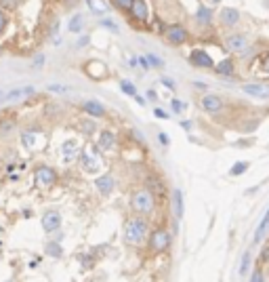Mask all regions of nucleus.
Returning <instances> with one entry per match:
<instances>
[{"label": "nucleus", "instance_id": "f257e3e1", "mask_svg": "<svg viewBox=\"0 0 269 282\" xmlns=\"http://www.w3.org/2000/svg\"><path fill=\"white\" fill-rule=\"evenodd\" d=\"M149 238V221L143 215H132L124 223V242L128 247H141Z\"/></svg>", "mask_w": 269, "mask_h": 282}, {"label": "nucleus", "instance_id": "f03ea898", "mask_svg": "<svg viewBox=\"0 0 269 282\" xmlns=\"http://www.w3.org/2000/svg\"><path fill=\"white\" fill-rule=\"evenodd\" d=\"M130 209L134 215H151L153 209H156V198H153V192L147 190V187H141L137 192H132V196H130Z\"/></svg>", "mask_w": 269, "mask_h": 282}, {"label": "nucleus", "instance_id": "7ed1b4c3", "mask_svg": "<svg viewBox=\"0 0 269 282\" xmlns=\"http://www.w3.org/2000/svg\"><path fill=\"white\" fill-rule=\"evenodd\" d=\"M80 164H82V171L84 173H99L103 168V160H101V149L99 147H93V145H86L82 152H80Z\"/></svg>", "mask_w": 269, "mask_h": 282}, {"label": "nucleus", "instance_id": "20e7f679", "mask_svg": "<svg viewBox=\"0 0 269 282\" xmlns=\"http://www.w3.org/2000/svg\"><path fill=\"white\" fill-rule=\"evenodd\" d=\"M147 240H149V251H153L156 255H160V253H166L170 249L172 236H170V232L166 228H156Z\"/></svg>", "mask_w": 269, "mask_h": 282}, {"label": "nucleus", "instance_id": "39448f33", "mask_svg": "<svg viewBox=\"0 0 269 282\" xmlns=\"http://www.w3.org/2000/svg\"><path fill=\"white\" fill-rule=\"evenodd\" d=\"M59 175L53 166H47V164H40L36 171H34V185L40 187V190H47V187H53L57 183Z\"/></svg>", "mask_w": 269, "mask_h": 282}, {"label": "nucleus", "instance_id": "423d86ee", "mask_svg": "<svg viewBox=\"0 0 269 282\" xmlns=\"http://www.w3.org/2000/svg\"><path fill=\"white\" fill-rule=\"evenodd\" d=\"M164 40L172 47H183L189 40V32L183 24H168L164 28Z\"/></svg>", "mask_w": 269, "mask_h": 282}, {"label": "nucleus", "instance_id": "0eeeda50", "mask_svg": "<svg viewBox=\"0 0 269 282\" xmlns=\"http://www.w3.org/2000/svg\"><path fill=\"white\" fill-rule=\"evenodd\" d=\"M225 51L227 53H234V55H244L246 51L251 49V40L246 38V34H240V32H232L225 36Z\"/></svg>", "mask_w": 269, "mask_h": 282}, {"label": "nucleus", "instance_id": "6e6552de", "mask_svg": "<svg viewBox=\"0 0 269 282\" xmlns=\"http://www.w3.org/2000/svg\"><path fill=\"white\" fill-rule=\"evenodd\" d=\"M189 63H191L194 68H198V70H210V68H215L213 57L204 49H194L189 53Z\"/></svg>", "mask_w": 269, "mask_h": 282}, {"label": "nucleus", "instance_id": "1a4fd4ad", "mask_svg": "<svg viewBox=\"0 0 269 282\" xmlns=\"http://www.w3.org/2000/svg\"><path fill=\"white\" fill-rule=\"evenodd\" d=\"M126 15L134 21V24H147V19H149V7H147L145 0H134L132 7H130V11H128Z\"/></svg>", "mask_w": 269, "mask_h": 282}, {"label": "nucleus", "instance_id": "9d476101", "mask_svg": "<svg viewBox=\"0 0 269 282\" xmlns=\"http://www.w3.org/2000/svg\"><path fill=\"white\" fill-rule=\"evenodd\" d=\"M21 145L26 149H38L40 145H44V133L34 131V128H28V131L21 133Z\"/></svg>", "mask_w": 269, "mask_h": 282}, {"label": "nucleus", "instance_id": "9b49d317", "mask_svg": "<svg viewBox=\"0 0 269 282\" xmlns=\"http://www.w3.org/2000/svg\"><path fill=\"white\" fill-rule=\"evenodd\" d=\"M219 24L223 28H236L240 24V11L234 7H225L219 11Z\"/></svg>", "mask_w": 269, "mask_h": 282}, {"label": "nucleus", "instance_id": "f8f14e48", "mask_svg": "<svg viewBox=\"0 0 269 282\" xmlns=\"http://www.w3.org/2000/svg\"><path fill=\"white\" fill-rule=\"evenodd\" d=\"M84 72L91 76L93 80H101V78H107V76H109L107 66H105V63H101V61H97V59L86 61V63H84Z\"/></svg>", "mask_w": 269, "mask_h": 282}, {"label": "nucleus", "instance_id": "ddd939ff", "mask_svg": "<svg viewBox=\"0 0 269 282\" xmlns=\"http://www.w3.org/2000/svg\"><path fill=\"white\" fill-rule=\"evenodd\" d=\"M61 228V215L57 211H47L42 215V230L47 234H53Z\"/></svg>", "mask_w": 269, "mask_h": 282}, {"label": "nucleus", "instance_id": "4468645a", "mask_svg": "<svg viewBox=\"0 0 269 282\" xmlns=\"http://www.w3.org/2000/svg\"><path fill=\"white\" fill-rule=\"evenodd\" d=\"M200 105L204 107L208 114H219L223 107H225V101H223L219 95H204L202 101H200Z\"/></svg>", "mask_w": 269, "mask_h": 282}, {"label": "nucleus", "instance_id": "2eb2a0df", "mask_svg": "<svg viewBox=\"0 0 269 282\" xmlns=\"http://www.w3.org/2000/svg\"><path fill=\"white\" fill-rule=\"evenodd\" d=\"M242 91L246 95H253L259 99H269V84H261V82H248L242 86Z\"/></svg>", "mask_w": 269, "mask_h": 282}, {"label": "nucleus", "instance_id": "dca6fc26", "mask_svg": "<svg viewBox=\"0 0 269 282\" xmlns=\"http://www.w3.org/2000/svg\"><path fill=\"white\" fill-rule=\"evenodd\" d=\"M95 185H97V192L101 194V196H109V194L114 192V187H116V179H114V175L105 173V175L95 179Z\"/></svg>", "mask_w": 269, "mask_h": 282}, {"label": "nucleus", "instance_id": "f3484780", "mask_svg": "<svg viewBox=\"0 0 269 282\" xmlns=\"http://www.w3.org/2000/svg\"><path fill=\"white\" fill-rule=\"evenodd\" d=\"M194 19H196V24L200 28H208L213 24V11L206 5H200L198 11H196V15H194Z\"/></svg>", "mask_w": 269, "mask_h": 282}, {"label": "nucleus", "instance_id": "a211bd4d", "mask_svg": "<svg viewBox=\"0 0 269 282\" xmlns=\"http://www.w3.org/2000/svg\"><path fill=\"white\" fill-rule=\"evenodd\" d=\"M80 107H82V112H84V114L93 116V118H101V116H105V107H103L99 101H95V99L84 101Z\"/></svg>", "mask_w": 269, "mask_h": 282}, {"label": "nucleus", "instance_id": "6ab92c4d", "mask_svg": "<svg viewBox=\"0 0 269 282\" xmlns=\"http://www.w3.org/2000/svg\"><path fill=\"white\" fill-rule=\"evenodd\" d=\"M76 156H78V143L74 139L65 141L61 145V158H63V162H72Z\"/></svg>", "mask_w": 269, "mask_h": 282}, {"label": "nucleus", "instance_id": "aec40b11", "mask_svg": "<svg viewBox=\"0 0 269 282\" xmlns=\"http://www.w3.org/2000/svg\"><path fill=\"white\" fill-rule=\"evenodd\" d=\"M114 145H116V135H114V133H111V131H101V133H99L97 147H99L101 152H109Z\"/></svg>", "mask_w": 269, "mask_h": 282}, {"label": "nucleus", "instance_id": "412c9836", "mask_svg": "<svg viewBox=\"0 0 269 282\" xmlns=\"http://www.w3.org/2000/svg\"><path fill=\"white\" fill-rule=\"evenodd\" d=\"M213 70H215L219 76H234V74H236V61H234V59H223V61L217 63Z\"/></svg>", "mask_w": 269, "mask_h": 282}, {"label": "nucleus", "instance_id": "4be33fe9", "mask_svg": "<svg viewBox=\"0 0 269 282\" xmlns=\"http://www.w3.org/2000/svg\"><path fill=\"white\" fill-rule=\"evenodd\" d=\"M17 131V120L15 118H0V139H7Z\"/></svg>", "mask_w": 269, "mask_h": 282}, {"label": "nucleus", "instance_id": "5701e85b", "mask_svg": "<svg viewBox=\"0 0 269 282\" xmlns=\"http://www.w3.org/2000/svg\"><path fill=\"white\" fill-rule=\"evenodd\" d=\"M269 232V211L263 215V219H261V223H259V228H257V232H255V238H253V242L255 245H259L263 238H265V234Z\"/></svg>", "mask_w": 269, "mask_h": 282}, {"label": "nucleus", "instance_id": "b1692460", "mask_svg": "<svg viewBox=\"0 0 269 282\" xmlns=\"http://www.w3.org/2000/svg\"><path fill=\"white\" fill-rule=\"evenodd\" d=\"M86 7L91 9V13H95V15H105L109 11L107 0H86Z\"/></svg>", "mask_w": 269, "mask_h": 282}, {"label": "nucleus", "instance_id": "393cba45", "mask_svg": "<svg viewBox=\"0 0 269 282\" xmlns=\"http://www.w3.org/2000/svg\"><path fill=\"white\" fill-rule=\"evenodd\" d=\"M30 95H34V89L32 86H24V89H15V91L7 93L5 99L7 101H17V99H24V97H30Z\"/></svg>", "mask_w": 269, "mask_h": 282}, {"label": "nucleus", "instance_id": "a878e982", "mask_svg": "<svg viewBox=\"0 0 269 282\" xmlns=\"http://www.w3.org/2000/svg\"><path fill=\"white\" fill-rule=\"evenodd\" d=\"M107 3H109L111 9H116V11H120V13H128L134 0H107Z\"/></svg>", "mask_w": 269, "mask_h": 282}, {"label": "nucleus", "instance_id": "bb28decb", "mask_svg": "<svg viewBox=\"0 0 269 282\" xmlns=\"http://www.w3.org/2000/svg\"><path fill=\"white\" fill-rule=\"evenodd\" d=\"M67 28H70L72 34H78V32L84 28V17H82V15H74L72 21H70V26H67Z\"/></svg>", "mask_w": 269, "mask_h": 282}, {"label": "nucleus", "instance_id": "cd10ccee", "mask_svg": "<svg viewBox=\"0 0 269 282\" xmlns=\"http://www.w3.org/2000/svg\"><path fill=\"white\" fill-rule=\"evenodd\" d=\"M24 3H26V0H0V7H3L5 11H15Z\"/></svg>", "mask_w": 269, "mask_h": 282}, {"label": "nucleus", "instance_id": "c85d7f7f", "mask_svg": "<svg viewBox=\"0 0 269 282\" xmlns=\"http://www.w3.org/2000/svg\"><path fill=\"white\" fill-rule=\"evenodd\" d=\"M120 89H122V93H126V95H130V97H137V86H134L132 82H128V80H122V82H120Z\"/></svg>", "mask_w": 269, "mask_h": 282}, {"label": "nucleus", "instance_id": "c756f323", "mask_svg": "<svg viewBox=\"0 0 269 282\" xmlns=\"http://www.w3.org/2000/svg\"><path fill=\"white\" fill-rule=\"evenodd\" d=\"M7 28H9V11L0 7V36L7 32Z\"/></svg>", "mask_w": 269, "mask_h": 282}, {"label": "nucleus", "instance_id": "7c9ffc66", "mask_svg": "<svg viewBox=\"0 0 269 282\" xmlns=\"http://www.w3.org/2000/svg\"><path fill=\"white\" fill-rule=\"evenodd\" d=\"M80 131H82L84 135H93V133H95V122L88 120V118L82 120V122H80Z\"/></svg>", "mask_w": 269, "mask_h": 282}, {"label": "nucleus", "instance_id": "2f4dec72", "mask_svg": "<svg viewBox=\"0 0 269 282\" xmlns=\"http://www.w3.org/2000/svg\"><path fill=\"white\" fill-rule=\"evenodd\" d=\"M44 251H47L51 257H61V253H63V251H61V247H59V242H49Z\"/></svg>", "mask_w": 269, "mask_h": 282}, {"label": "nucleus", "instance_id": "473e14b6", "mask_svg": "<svg viewBox=\"0 0 269 282\" xmlns=\"http://www.w3.org/2000/svg\"><path fill=\"white\" fill-rule=\"evenodd\" d=\"M251 270V253H244L242 255V264H240V274H246Z\"/></svg>", "mask_w": 269, "mask_h": 282}, {"label": "nucleus", "instance_id": "72a5a7b5", "mask_svg": "<svg viewBox=\"0 0 269 282\" xmlns=\"http://www.w3.org/2000/svg\"><path fill=\"white\" fill-rule=\"evenodd\" d=\"M175 209H177V217H181L183 209H181V192L175 190Z\"/></svg>", "mask_w": 269, "mask_h": 282}, {"label": "nucleus", "instance_id": "f704fd0d", "mask_svg": "<svg viewBox=\"0 0 269 282\" xmlns=\"http://www.w3.org/2000/svg\"><path fill=\"white\" fill-rule=\"evenodd\" d=\"M246 166H248V162H236L232 166V175H242V173L246 171Z\"/></svg>", "mask_w": 269, "mask_h": 282}, {"label": "nucleus", "instance_id": "c9c22d12", "mask_svg": "<svg viewBox=\"0 0 269 282\" xmlns=\"http://www.w3.org/2000/svg\"><path fill=\"white\" fill-rule=\"evenodd\" d=\"M251 282H265L263 270H255V272H253V278H251Z\"/></svg>", "mask_w": 269, "mask_h": 282}, {"label": "nucleus", "instance_id": "e433bc0d", "mask_svg": "<svg viewBox=\"0 0 269 282\" xmlns=\"http://www.w3.org/2000/svg\"><path fill=\"white\" fill-rule=\"evenodd\" d=\"M145 59H147V63H149V66H156V68H162V61H160L158 57H153V55H147Z\"/></svg>", "mask_w": 269, "mask_h": 282}, {"label": "nucleus", "instance_id": "4c0bfd02", "mask_svg": "<svg viewBox=\"0 0 269 282\" xmlns=\"http://www.w3.org/2000/svg\"><path fill=\"white\" fill-rule=\"evenodd\" d=\"M261 68H263L265 74H269V53L263 55V59H261Z\"/></svg>", "mask_w": 269, "mask_h": 282}, {"label": "nucleus", "instance_id": "58836bf2", "mask_svg": "<svg viewBox=\"0 0 269 282\" xmlns=\"http://www.w3.org/2000/svg\"><path fill=\"white\" fill-rule=\"evenodd\" d=\"M172 110H175V112H183V110H185V105H183L181 101H179V99H172Z\"/></svg>", "mask_w": 269, "mask_h": 282}, {"label": "nucleus", "instance_id": "ea45409f", "mask_svg": "<svg viewBox=\"0 0 269 282\" xmlns=\"http://www.w3.org/2000/svg\"><path fill=\"white\" fill-rule=\"evenodd\" d=\"M267 261H269V247H265L261 253V264H267Z\"/></svg>", "mask_w": 269, "mask_h": 282}, {"label": "nucleus", "instance_id": "a19ab883", "mask_svg": "<svg viewBox=\"0 0 269 282\" xmlns=\"http://www.w3.org/2000/svg\"><path fill=\"white\" fill-rule=\"evenodd\" d=\"M162 84L166 86V89H170V91H175V84H172V80H168V78H162Z\"/></svg>", "mask_w": 269, "mask_h": 282}, {"label": "nucleus", "instance_id": "79ce46f5", "mask_svg": "<svg viewBox=\"0 0 269 282\" xmlns=\"http://www.w3.org/2000/svg\"><path fill=\"white\" fill-rule=\"evenodd\" d=\"M156 116H158V118H168V114L162 112V110H156Z\"/></svg>", "mask_w": 269, "mask_h": 282}, {"label": "nucleus", "instance_id": "37998d69", "mask_svg": "<svg viewBox=\"0 0 269 282\" xmlns=\"http://www.w3.org/2000/svg\"><path fill=\"white\" fill-rule=\"evenodd\" d=\"M194 86H196V89H202V91L206 89V84H204V82H194Z\"/></svg>", "mask_w": 269, "mask_h": 282}, {"label": "nucleus", "instance_id": "c03bdc74", "mask_svg": "<svg viewBox=\"0 0 269 282\" xmlns=\"http://www.w3.org/2000/svg\"><path fill=\"white\" fill-rule=\"evenodd\" d=\"M206 3H208V5H219L221 0H206Z\"/></svg>", "mask_w": 269, "mask_h": 282}, {"label": "nucleus", "instance_id": "a18cd8bd", "mask_svg": "<svg viewBox=\"0 0 269 282\" xmlns=\"http://www.w3.org/2000/svg\"><path fill=\"white\" fill-rule=\"evenodd\" d=\"M47 3H59V0H47Z\"/></svg>", "mask_w": 269, "mask_h": 282}, {"label": "nucleus", "instance_id": "49530a36", "mask_svg": "<svg viewBox=\"0 0 269 282\" xmlns=\"http://www.w3.org/2000/svg\"><path fill=\"white\" fill-rule=\"evenodd\" d=\"M9 282H11V280H9Z\"/></svg>", "mask_w": 269, "mask_h": 282}]
</instances>
